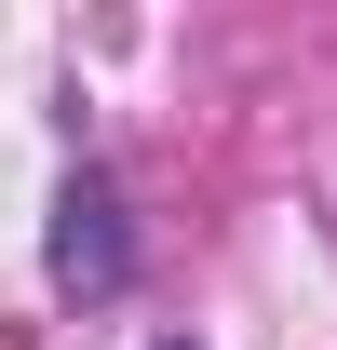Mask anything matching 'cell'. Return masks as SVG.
<instances>
[{
    "mask_svg": "<svg viewBox=\"0 0 337 350\" xmlns=\"http://www.w3.org/2000/svg\"><path fill=\"white\" fill-rule=\"evenodd\" d=\"M54 283L68 297L122 283V202H108V175H68V202H54Z\"/></svg>",
    "mask_w": 337,
    "mask_h": 350,
    "instance_id": "1",
    "label": "cell"
}]
</instances>
